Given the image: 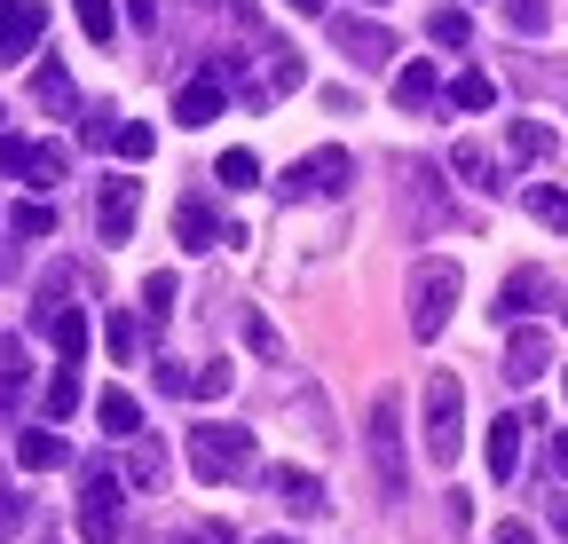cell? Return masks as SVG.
Masks as SVG:
<instances>
[{"label":"cell","mask_w":568,"mask_h":544,"mask_svg":"<svg viewBox=\"0 0 568 544\" xmlns=\"http://www.w3.org/2000/svg\"><path fill=\"white\" fill-rule=\"evenodd\" d=\"M364 450H372V473H379V497L403 505V497H410V465H403V394H379V402H372Z\"/></svg>","instance_id":"obj_1"},{"label":"cell","mask_w":568,"mask_h":544,"mask_svg":"<svg viewBox=\"0 0 568 544\" xmlns=\"http://www.w3.org/2000/svg\"><path fill=\"white\" fill-rule=\"evenodd\" d=\"M261 458V442L245 427H190V473L205 490H222V482H245Z\"/></svg>","instance_id":"obj_2"},{"label":"cell","mask_w":568,"mask_h":544,"mask_svg":"<svg viewBox=\"0 0 568 544\" xmlns=\"http://www.w3.org/2000/svg\"><path fill=\"white\" fill-rule=\"evenodd\" d=\"M458 292H466V268L458 260H418V277H410V331L418 339H435L443 324H450V308H458Z\"/></svg>","instance_id":"obj_3"},{"label":"cell","mask_w":568,"mask_h":544,"mask_svg":"<svg viewBox=\"0 0 568 544\" xmlns=\"http://www.w3.org/2000/svg\"><path fill=\"white\" fill-rule=\"evenodd\" d=\"M347 182H355V158H347L339 143H324V151H308L301 166L276 174V197H284V206H316V197H339Z\"/></svg>","instance_id":"obj_4"},{"label":"cell","mask_w":568,"mask_h":544,"mask_svg":"<svg viewBox=\"0 0 568 544\" xmlns=\"http://www.w3.org/2000/svg\"><path fill=\"white\" fill-rule=\"evenodd\" d=\"M458 450H466V394H458L450 371H435L426 379V458L458 465Z\"/></svg>","instance_id":"obj_5"},{"label":"cell","mask_w":568,"mask_h":544,"mask_svg":"<svg viewBox=\"0 0 568 544\" xmlns=\"http://www.w3.org/2000/svg\"><path fill=\"white\" fill-rule=\"evenodd\" d=\"M119 521H126V482H119L111 465H88L80 473V536L88 544H111Z\"/></svg>","instance_id":"obj_6"},{"label":"cell","mask_w":568,"mask_h":544,"mask_svg":"<svg viewBox=\"0 0 568 544\" xmlns=\"http://www.w3.org/2000/svg\"><path fill=\"white\" fill-rule=\"evenodd\" d=\"M0 174L48 189V182H63V151L55 143H32V134H0Z\"/></svg>","instance_id":"obj_7"},{"label":"cell","mask_w":568,"mask_h":544,"mask_svg":"<svg viewBox=\"0 0 568 544\" xmlns=\"http://www.w3.org/2000/svg\"><path fill=\"white\" fill-rule=\"evenodd\" d=\"M134 214H142V182L111 174V182L95 189V237H103V245H126V237H134Z\"/></svg>","instance_id":"obj_8"},{"label":"cell","mask_w":568,"mask_h":544,"mask_svg":"<svg viewBox=\"0 0 568 544\" xmlns=\"http://www.w3.org/2000/svg\"><path fill=\"white\" fill-rule=\"evenodd\" d=\"M332 40H339V55L355 63V72H379V63L395 55V32L372 24V17H332Z\"/></svg>","instance_id":"obj_9"},{"label":"cell","mask_w":568,"mask_h":544,"mask_svg":"<svg viewBox=\"0 0 568 544\" xmlns=\"http://www.w3.org/2000/svg\"><path fill=\"white\" fill-rule=\"evenodd\" d=\"M48 32V0H0V63H24Z\"/></svg>","instance_id":"obj_10"},{"label":"cell","mask_w":568,"mask_h":544,"mask_svg":"<svg viewBox=\"0 0 568 544\" xmlns=\"http://www.w3.org/2000/svg\"><path fill=\"white\" fill-rule=\"evenodd\" d=\"M32 324L48 331V348H55L63 363H80V356H88V339H95V316H88V308H55V300H48Z\"/></svg>","instance_id":"obj_11"},{"label":"cell","mask_w":568,"mask_h":544,"mask_svg":"<svg viewBox=\"0 0 568 544\" xmlns=\"http://www.w3.org/2000/svg\"><path fill=\"white\" fill-rule=\"evenodd\" d=\"M268 490H276L284 513H301V521H324V513H332L324 482H316V473H301V465H276V473H268Z\"/></svg>","instance_id":"obj_12"},{"label":"cell","mask_w":568,"mask_h":544,"mask_svg":"<svg viewBox=\"0 0 568 544\" xmlns=\"http://www.w3.org/2000/svg\"><path fill=\"white\" fill-rule=\"evenodd\" d=\"M545 371H552V339H545V331H529V324H521V331H514V339H506V379H514V387H537V379H545Z\"/></svg>","instance_id":"obj_13"},{"label":"cell","mask_w":568,"mask_h":544,"mask_svg":"<svg viewBox=\"0 0 568 544\" xmlns=\"http://www.w3.org/2000/svg\"><path fill=\"white\" fill-rule=\"evenodd\" d=\"M32 103L48 111V119H80V88H71V72L55 55H40V72H32Z\"/></svg>","instance_id":"obj_14"},{"label":"cell","mask_w":568,"mask_h":544,"mask_svg":"<svg viewBox=\"0 0 568 544\" xmlns=\"http://www.w3.org/2000/svg\"><path fill=\"white\" fill-rule=\"evenodd\" d=\"M222 103H230V88L205 72V80H190V88L174 95V126H213V119H222Z\"/></svg>","instance_id":"obj_15"},{"label":"cell","mask_w":568,"mask_h":544,"mask_svg":"<svg viewBox=\"0 0 568 544\" xmlns=\"http://www.w3.org/2000/svg\"><path fill=\"white\" fill-rule=\"evenodd\" d=\"M545 292H552V285H545V268H514L506 292H497V316H506V324H529Z\"/></svg>","instance_id":"obj_16"},{"label":"cell","mask_w":568,"mask_h":544,"mask_svg":"<svg viewBox=\"0 0 568 544\" xmlns=\"http://www.w3.org/2000/svg\"><path fill=\"white\" fill-rule=\"evenodd\" d=\"M521 419H489V482H514V465H521Z\"/></svg>","instance_id":"obj_17"},{"label":"cell","mask_w":568,"mask_h":544,"mask_svg":"<svg viewBox=\"0 0 568 544\" xmlns=\"http://www.w3.org/2000/svg\"><path fill=\"white\" fill-rule=\"evenodd\" d=\"M71 450H63V434H48V427H24V442H17V465L24 473H55Z\"/></svg>","instance_id":"obj_18"},{"label":"cell","mask_w":568,"mask_h":544,"mask_svg":"<svg viewBox=\"0 0 568 544\" xmlns=\"http://www.w3.org/2000/svg\"><path fill=\"white\" fill-rule=\"evenodd\" d=\"M174 237H182V245H197V253L222 245V229H213V214H205V197H182V206H174Z\"/></svg>","instance_id":"obj_19"},{"label":"cell","mask_w":568,"mask_h":544,"mask_svg":"<svg viewBox=\"0 0 568 544\" xmlns=\"http://www.w3.org/2000/svg\"><path fill=\"white\" fill-rule=\"evenodd\" d=\"M435 95H443V80H435V63H403V72H395V103H403V111H426Z\"/></svg>","instance_id":"obj_20"},{"label":"cell","mask_w":568,"mask_h":544,"mask_svg":"<svg viewBox=\"0 0 568 544\" xmlns=\"http://www.w3.org/2000/svg\"><path fill=\"white\" fill-rule=\"evenodd\" d=\"M506 158H514V166H537V158H552V134H545L537 119H514V134H506Z\"/></svg>","instance_id":"obj_21"},{"label":"cell","mask_w":568,"mask_h":544,"mask_svg":"<svg viewBox=\"0 0 568 544\" xmlns=\"http://www.w3.org/2000/svg\"><path fill=\"white\" fill-rule=\"evenodd\" d=\"M95 419H103V434H134V427H142V402H134L126 387H103V402H95Z\"/></svg>","instance_id":"obj_22"},{"label":"cell","mask_w":568,"mask_h":544,"mask_svg":"<svg viewBox=\"0 0 568 544\" xmlns=\"http://www.w3.org/2000/svg\"><path fill=\"white\" fill-rule=\"evenodd\" d=\"M450 103H458V111H497V80H489V72H458V80H450Z\"/></svg>","instance_id":"obj_23"},{"label":"cell","mask_w":568,"mask_h":544,"mask_svg":"<svg viewBox=\"0 0 568 544\" xmlns=\"http://www.w3.org/2000/svg\"><path fill=\"white\" fill-rule=\"evenodd\" d=\"M111 151H119V158H151V151H159V126L119 119V126H111Z\"/></svg>","instance_id":"obj_24"},{"label":"cell","mask_w":568,"mask_h":544,"mask_svg":"<svg viewBox=\"0 0 568 544\" xmlns=\"http://www.w3.org/2000/svg\"><path fill=\"white\" fill-rule=\"evenodd\" d=\"M426 40H435V48H466L474 40V17L466 9H435V17H426Z\"/></svg>","instance_id":"obj_25"},{"label":"cell","mask_w":568,"mask_h":544,"mask_svg":"<svg viewBox=\"0 0 568 544\" xmlns=\"http://www.w3.org/2000/svg\"><path fill=\"white\" fill-rule=\"evenodd\" d=\"M71 411H80V371H71V363H63V371L48 379V427H63Z\"/></svg>","instance_id":"obj_26"},{"label":"cell","mask_w":568,"mask_h":544,"mask_svg":"<svg viewBox=\"0 0 568 544\" xmlns=\"http://www.w3.org/2000/svg\"><path fill=\"white\" fill-rule=\"evenodd\" d=\"M450 166H458L474 189H497V158H489L481 143H458V151H450Z\"/></svg>","instance_id":"obj_27"},{"label":"cell","mask_w":568,"mask_h":544,"mask_svg":"<svg viewBox=\"0 0 568 544\" xmlns=\"http://www.w3.org/2000/svg\"><path fill=\"white\" fill-rule=\"evenodd\" d=\"M103 339H111V356H119V363L142 356V331H134V316H119V308H103Z\"/></svg>","instance_id":"obj_28"},{"label":"cell","mask_w":568,"mask_h":544,"mask_svg":"<svg viewBox=\"0 0 568 544\" xmlns=\"http://www.w3.org/2000/svg\"><path fill=\"white\" fill-rule=\"evenodd\" d=\"M9 229L17 237H55V206H48V197H24V206L9 214Z\"/></svg>","instance_id":"obj_29"},{"label":"cell","mask_w":568,"mask_h":544,"mask_svg":"<svg viewBox=\"0 0 568 544\" xmlns=\"http://www.w3.org/2000/svg\"><path fill=\"white\" fill-rule=\"evenodd\" d=\"M245 348H253L261 363H284V339L268 331V316H261V308H245Z\"/></svg>","instance_id":"obj_30"},{"label":"cell","mask_w":568,"mask_h":544,"mask_svg":"<svg viewBox=\"0 0 568 544\" xmlns=\"http://www.w3.org/2000/svg\"><path fill=\"white\" fill-rule=\"evenodd\" d=\"M24 371H32L24 339H9V331H0V394H17V387H24Z\"/></svg>","instance_id":"obj_31"},{"label":"cell","mask_w":568,"mask_h":544,"mask_svg":"<svg viewBox=\"0 0 568 544\" xmlns=\"http://www.w3.org/2000/svg\"><path fill=\"white\" fill-rule=\"evenodd\" d=\"M213 182H230V189H253V182H261V158H253V151H222Z\"/></svg>","instance_id":"obj_32"},{"label":"cell","mask_w":568,"mask_h":544,"mask_svg":"<svg viewBox=\"0 0 568 544\" xmlns=\"http://www.w3.org/2000/svg\"><path fill=\"white\" fill-rule=\"evenodd\" d=\"M506 24H514V32H529V40H537V32H545V24H552V9H545V0H506Z\"/></svg>","instance_id":"obj_33"},{"label":"cell","mask_w":568,"mask_h":544,"mask_svg":"<svg viewBox=\"0 0 568 544\" xmlns=\"http://www.w3.org/2000/svg\"><path fill=\"white\" fill-rule=\"evenodd\" d=\"M80 32L88 40H111L119 32V9H111V0H80Z\"/></svg>","instance_id":"obj_34"},{"label":"cell","mask_w":568,"mask_h":544,"mask_svg":"<svg viewBox=\"0 0 568 544\" xmlns=\"http://www.w3.org/2000/svg\"><path fill=\"white\" fill-rule=\"evenodd\" d=\"M230 379H237L230 363H197V387H190V394H197V402H222V394H230Z\"/></svg>","instance_id":"obj_35"},{"label":"cell","mask_w":568,"mask_h":544,"mask_svg":"<svg viewBox=\"0 0 568 544\" xmlns=\"http://www.w3.org/2000/svg\"><path fill=\"white\" fill-rule=\"evenodd\" d=\"M529 214H537V222H552V229H568V197L537 182V189H529Z\"/></svg>","instance_id":"obj_36"},{"label":"cell","mask_w":568,"mask_h":544,"mask_svg":"<svg viewBox=\"0 0 568 544\" xmlns=\"http://www.w3.org/2000/svg\"><path fill=\"white\" fill-rule=\"evenodd\" d=\"M174 292H182V285L166 277V268H159V277H142V300H151V316H166V308H174Z\"/></svg>","instance_id":"obj_37"},{"label":"cell","mask_w":568,"mask_h":544,"mask_svg":"<svg viewBox=\"0 0 568 544\" xmlns=\"http://www.w3.org/2000/svg\"><path fill=\"white\" fill-rule=\"evenodd\" d=\"M126 482H142V490H151V482H166V458H159V450H134V465H126Z\"/></svg>","instance_id":"obj_38"},{"label":"cell","mask_w":568,"mask_h":544,"mask_svg":"<svg viewBox=\"0 0 568 544\" xmlns=\"http://www.w3.org/2000/svg\"><path fill=\"white\" fill-rule=\"evenodd\" d=\"M174 544H237V528H222V521H205V528H182Z\"/></svg>","instance_id":"obj_39"},{"label":"cell","mask_w":568,"mask_h":544,"mask_svg":"<svg viewBox=\"0 0 568 544\" xmlns=\"http://www.w3.org/2000/svg\"><path fill=\"white\" fill-rule=\"evenodd\" d=\"M159 387H166V394H190V387H197V371H182V363H159Z\"/></svg>","instance_id":"obj_40"},{"label":"cell","mask_w":568,"mask_h":544,"mask_svg":"<svg viewBox=\"0 0 568 544\" xmlns=\"http://www.w3.org/2000/svg\"><path fill=\"white\" fill-rule=\"evenodd\" d=\"M489 544H537V536H529V528H521V521H506V528H497V536H489Z\"/></svg>","instance_id":"obj_41"},{"label":"cell","mask_w":568,"mask_h":544,"mask_svg":"<svg viewBox=\"0 0 568 544\" xmlns=\"http://www.w3.org/2000/svg\"><path fill=\"white\" fill-rule=\"evenodd\" d=\"M284 9H293V17H324V9H332V0H284Z\"/></svg>","instance_id":"obj_42"},{"label":"cell","mask_w":568,"mask_h":544,"mask_svg":"<svg viewBox=\"0 0 568 544\" xmlns=\"http://www.w3.org/2000/svg\"><path fill=\"white\" fill-rule=\"evenodd\" d=\"M552 465H560V473H568V434H552Z\"/></svg>","instance_id":"obj_43"},{"label":"cell","mask_w":568,"mask_h":544,"mask_svg":"<svg viewBox=\"0 0 568 544\" xmlns=\"http://www.w3.org/2000/svg\"><path fill=\"white\" fill-rule=\"evenodd\" d=\"M261 544H293V536H261Z\"/></svg>","instance_id":"obj_44"},{"label":"cell","mask_w":568,"mask_h":544,"mask_svg":"<svg viewBox=\"0 0 568 544\" xmlns=\"http://www.w3.org/2000/svg\"><path fill=\"white\" fill-rule=\"evenodd\" d=\"M560 394H568V371H560Z\"/></svg>","instance_id":"obj_45"},{"label":"cell","mask_w":568,"mask_h":544,"mask_svg":"<svg viewBox=\"0 0 568 544\" xmlns=\"http://www.w3.org/2000/svg\"><path fill=\"white\" fill-rule=\"evenodd\" d=\"M40 544H55V536H40Z\"/></svg>","instance_id":"obj_46"}]
</instances>
